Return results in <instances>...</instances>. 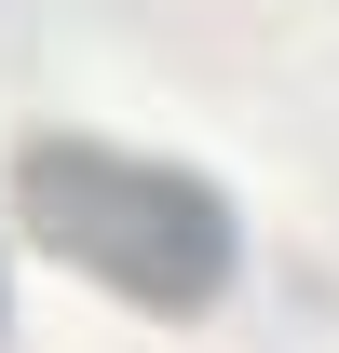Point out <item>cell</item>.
I'll return each mask as SVG.
<instances>
[{
	"label": "cell",
	"mask_w": 339,
	"mask_h": 353,
	"mask_svg": "<svg viewBox=\"0 0 339 353\" xmlns=\"http://www.w3.org/2000/svg\"><path fill=\"white\" fill-rule=\"evenodd\" d=\"M14 218L41 231L54 259H82L95 285H123L150 312H204L245 259V231L190 163L150 150H95V136H28L14 150Z\"/></svg>",
	"instance_id": "1"
},
{
	"label": "cell",
	"mask_w": 339,
	"mask_h": 353,
	"mask_svg": "<svg viewBox=\"0 0 339 353\" xmlns=\"http://www.w3.org/2000/svg\"><path fill=\"white\" fill-rule=\"evenodd\" d=\"M0 312H14V272H0Z\"/></svg>",
	"instance_id": "2"
}]
</instances>
